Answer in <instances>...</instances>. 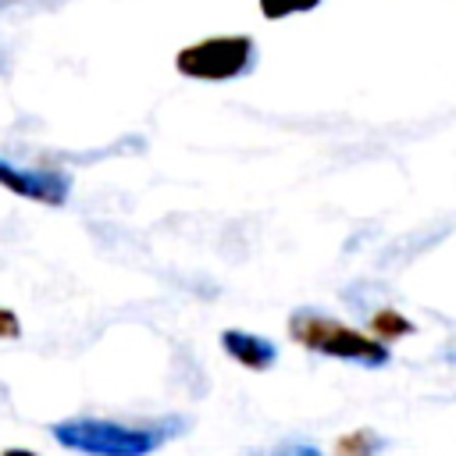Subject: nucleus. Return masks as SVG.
I'll list each match as a JSON object with an SVG mask.
<instances>
[{
	"instance_id": "obj_1",
	"label": "nucleus",
	"mask_w": 456,
	"mask_h": 456,
	"mask_svg": "<svg viewBox=\"0 0 456 456\" xmlns=\"http://www.w3.org/2000/svg\"><path fill=\"white\" fill-rule=\"evenodd\" d=\"M53 442L82 452V456H153L171 435V420L164 424H121L103 417H68L50 428Z\"/></svg>"
},
{
	"instance_id": "obj_2",
	"label": "nucleus",
	"mask_w": 456,
	"mask_h": 456,
	"mask_svg": "<svg viewBox=\"0 0 456 456\" xmlns=\"http://www.w3.org/2000/svg\"><path fill=\"white\" fill-rule=\"evenodd\" d=\"M289 338L299 342L303 349L310 353H321V356H331V360H346V363H360L367 370H378V367H388L392 363V349L388 342L374 338V335H363L321 310H292L289 317Z\"/></svg>"
},
{
	"instance_id": "obj_3",
	"label": "nucleus",
	"mask_w": 456,
	"mask_h": 456,
	"mask_svg": "<svg viewBox=\"0 0 456 456\" xmlns=\"http://www.w3.org/2000/svg\"><path fill=\"white\" fill-rule=\"evenodd\" d=\"M256 61V43L246 32H228V36H207L175 53V71L182 78L196 82H228L242 78Z\"/></svg>"
},
{
	"instance_id": "obj_4",
	"label": "nucleus",
	"mask_w": 456,
	"mask_h": 456,
	"mask_svg": "<svg viewBox=\"0 0 456 456\" xmlns=\"http://www.w3.org/2000/svg\"><path fill=\"white\" fill-rule=\"evenodd\" d=\"M0 185L21 200H32L43 207H64L71 192V175L53 167H18L0 157Z\"/></svg>"
},
{
	"instance_id": "obj_5",
	"label": "nucleus",
	"mask_w": 456,
	"mask_h": 456,
	"mask_svg": "<svg viewBox=\"0 0 456 456\" xmlns=\"http://www.w3.org/2000/svg\"><path fill=\"white\" fill-rule=\"evenodd\" d=\"M221 349L246 370H271L278 363V346L267 335H253L242 328L221 331Z\"/></svg>"
},
{
	"instance_id": "obj_6",
	"label": "nucleus",
	"mask_w": 456,
	"mask_h": 456,
	"mask_svg": "<svg viewBox=\"0 0 456 456\" xmlns=\"http://www.w3.org/2000/svg\"><path fill=\"white\" fill-rule=\"evenodd\" d=\"M385 445L388 442L374 428H353V431L335 438L331 456H378V452H385Z\"/></svg>"
},
{
	"instance_id": "obj_7",
	"label": "nucleus",
	"mask_w": 456,
	"mask_h": 456,
	"mask_svg": "<svg viewBox=\"0 0 456 456\" xmlns=\"http://www.w3.org/2000/svg\"><path fill=\"white\" fill-rule=\"evenodd\" d=\"M370 331H374V338H381V342H395L399 335H410L413 324H410L399 310H378V314L370 317Z\"/></svg>"
},
{
	"instance_id": "obj_8",
	"label": "nucleus",
	"mask_w": 456,
	"mask_h": 456,
	"mask_svg": "<svg viewBox=\"0 0 456 456\" xmlns=\"http://www.w3.org/2000/svg\"><path fill=\"white\" fill-rule=\"evenodd\" d=\"M256 4H260V14H264L267 21H281V18L314 11L321 0H256Z\"/></svg>"
},
{
	"instance_id": "obj_9",
	"label": "nucleus",
	"mask_w": 456,
	"mask_h": 456,
	"mask_svg": "<svg viewBox=\"0 0 456 456\" xmlns=\"http://www.w3.org/2000/svg\"><path fill=\"white\" fill-rule=\"evenodd\" d=\"M253 456H321V449L310 442H281V445H274L267 452H253Z\"/></svg>"
},
{
	"instance_id": "obj_10",
	"label": "nucleus",
	"mask_w": 456,
	"mask_h": 456,
	"mask_svg": "<svg viewBox=\"0 0 456 456\" xmlns=\"http://www.w3.org/2000/svg\"><path fill=\"white\" fill-rule=\"evenodd\" d=\"M21 338V321L11 306H0V342H14Z\"/></svg>"
},
{
	"instance_id": "obj_11",
	"label": "nucleus",
	"mask_w": 456,
	"mask_h": 456,
	"mask_svg": "<svg viewBox=\"0 0 456 456\" xmlns=\"http://www.w3.org/2000/svg\"><path fill=\"white\" fill-rule=\"evenodd\" d=\"M0 456H39L36 449H21V445H11V449H4Z\"/></svg>"
}]
</instances>
